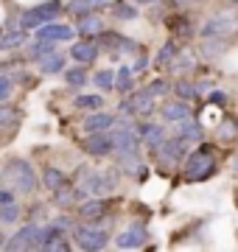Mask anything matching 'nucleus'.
<instances>
[{
  "label": "nucleus",
  "mask_w": 238,
  "mask_h": 252,
  "mask_svg": "<svg viewBox=\"0 0 238 252\" xmlns=\"http://www.w3.org/2000/svg\"><path fill=\"white\" fill-rule=\"evenodd\" d=\"M3 177H6V182H9L17 193H34V188H37V174H34V168H31V162L23 160V157L6 160Z\"/></svg>",
  "instance_id": "nucleus-1"
},
{
  "label": "nucleus",
  "mask_w": 238,
  "mask_h": 252,
  "mask_svg": "<svg viewBox=\"0 0 238 252\" xmlns=\"http://www.w3.org/2000/svg\"><path fill=\"white\" fill-rule=\"evenodd\" d=\"M202 36L205 39H213V42H221V45H230L238 36V14H233V11H219L213 20L205 23Z\"/></svg>",
  "instance_id": "nucleus-2"
},
{
  "label": "nucleus",
  "mask_w": 238,
  "mask_h": 252,
  "mask_svg": "<svg viewBox=\"0 0 238 252\" xmlns=\"http://www.w3.org/2000/svg\"><path fill=\"white\" fill-rule=\"evenodd\" d=\"M182 168H185V180L202 182L216 171V157H213L208 149H196V152H191L188 157H185Z\"/></svg>",
  "instance_id": "nucleus-3"
},
{
  "label": "nucleus",
  "mask_w": 238,
  "mask_h": 252,
  "mask_svg": "<svg viewBox=\"0 0 238 252\" xmlns=\"http://www.w3.org/2000/svg\"><path fill=\"white\" fill-rule=\"evenodd\" d=\"M59 11H62V3L59 0H48V3H39L34 9H28L20 23H23V28H39L45 20H54Z\"/></svg>",
  "instance_id": "nucleus-4"
},
{
  "label": "nucleus",
  "mask_w": 238,
  "mask_h": 252,
  "mask_svg": "<svg viewBox=\"0 0 238 252\" xmlns=\"http://www.w3.org/2000/svg\"><path fill=\"white\" fill-rule=\"evenodd\" d=\"M73 238H76V244H79L82 250H90V252L104 250V247H107V233H104L101 227H92V224L76 227V230H73Z\"/></svg>",
  "instance_id": "nucleus-5"
},
{
  "label": "nucleus",
  "mask_w": 238,
  "mask_h": 252,
  "mask_svg": "<svg viewBox=\"0 0 238 252\" xmlns=\"http://www.w3.org/2000/svg\"><path fill=\"white\" fill-rule=\"evenodd\" d=\"M82 146H84V152L92 154V157H107L115 149V137L107 135V132H90V137Z\"/></svg>",
  "instance_id": "nucleus-6"
},
{
  "label": "nucleus",
  "mask_w": 238,
  "mask_h": 252,
  "mask_svg": "<svg viewBox=\"0 0 238 252\" xmlns=\"http://www.w3.org/2000/svg\"><path fill=\"white\" fill-rule=\"evenodd\" d=\"M146 224H140V221H135V224H129L126 230H120V235L115 238V244H118L120 250H135V247H143L146 244Z\"/></svg>",
  "instance_id": "nucleus-7"
},
{
  "label": "nucleus",
  "mask_w": 238,
  "mask_h": 252,
  "mask_svg": "<svg viewBox=\"0 0 238 252\" xmlns=\"http://www.w3.org/2000/svg\"><path fill=\"white\" fill-rule=\"evenodd\" d=\"M39 235H42L39 227L28 224L17 235H11L9 241H6V250H31V247H39Z\"/></svg>",
  "instance_id": "nucleus-8"
},
{
  "label": "nucleus",
  "mask_w": 238,
  "mask_h": 252,
  "mask_svg": "<svg viewBox=\"0 0 238 252\" xmlns=\"http://www.w3.org/2000/svg\"><path fill=\"white\" fill-rule=\"evenodd\" d=\"M34 36L37 39H51V42H67V39H73V28L64 26V23H48V26H39Z\"/></svg>",
  "instance_id": "nucleus-9"
},
{
  "label": "nucleus",
  "mask_w": 238,
  "mask_h": 252,
  "mask_svg": "<svg viewBox=\"0 0 238 252\" xmlns=\"http://www.w3.org/2000/svg\"><path fill=\"white\" fill-rule=\"evenodd\" d=\"M157 154H160V160L163 162H171V165H177V162L185 157V140L182 137H177V140H171V143H160L157 146Z\"/></svg>",
  "instance_id": "nucleus-10"
},
{
  "label": "nucleus",
  "mask_w": 238,
  "mask_h": 252,
  "mask_svg": "<svg viewBox=\"0 0 238 252\" xmlns=\"http://www.w3.org/2000/svg\"><path fill=\"white\" fill-rule=\"evenodd\" d=\"M110 3L112 0H70V3H67V11L76 14V17H84V14H92V11L110 6Z\"/></svg>",
  "instance_id": "nucleus-11"
},
{
  "label": "nucleus",
  "mask_w": 238,
  "mask_h": 252,
  "mask_svg": "<svg viewBox=\"0 0 238 252\" xmlns=\"http://www.w3.org/2000/svg\"><path fill=\"white\" fill-rule=\"evenodd\" d=\"M163 118L168 121V124H179V121H185V118H191V107L185 104V101H171V104H163Z\"/></svg>",
  "instance_id": "nucleus-12"
},
{
  "label": "nucleus",
  "mask_w": 238,
  "mask_h": 252,
  "mask_svg": "<svg viewBox=\"0 0 238 252\" xmlns=\"http://www.w3.org/2000/svg\"><path fill=\"white\" fill-rule=\"evenodd\" d=\"M115 124V118L110 115V112H92V115H87V121H84V132H107L110 126Z\"/></svg>",
  "instance_id": "nucleus-13"
},
{
  "label": "nucleus",
  "mask_w": 238,
  "mask_h": 252,
  "mask_svg": "<svg viewBox=\"0 0 238 252\" xmlns=\"http://www.w3.org/2000/svg\"><path fill=\"white\" fill-rule=\"evenodd\" d=\"M115 188V180H112L110 174H90V180L84 185V190H90V193H110Z\"/></svg>",
  "instance_id": "nucleus-14"
},
{
  "label": "nucleus",
  "mask_w": 238,
  "mask_h": 252,
  "mask_svg": "<svg viewBox=\"0 0 238 252\" xmlns=\"http://www.w3.org/2000/svg\"><path fill=\"white\" fill-rule=\"evenodd\" d=\"M70 56L76 59V64H90L95 56H98V45L95 42H76Z\"/></svg>",
  "instance_id": "nucleus-15"
},
{
  "label": "nucleus",
  "mask_w": 238,
  "mask_h": 252,
  "mask_svg": "<svg viewBox=\"0 0 238 252\" xmlns=\"http://www.w3.org/2000/svg\"><path fill=\"white\" fill-rule=\"evenodd\" d=\"M104 213H107V202L104 199H90V202L79 205V216H84V219H98Z\"/></svg>",
  "instance_id": "nucleus-16"
},
{
  "label": "nucleus",
  "mask_w": 238,
  "mask_h": 252,
  "mask_svg": "<svg viewBox=\"0 0 238 252\" xmlns=\"http://www.w3.org/2000/svg\"><path fill=\"white\" fill-rule=\"evenodd\" d=\"M140 137L146 140V146H160L163 143V126L160 124H143L140 126Z\"/></svg>",
  "instance_id": "nucleus-17"
},
{
  "label": "nucleus",
  "mask_w": 238,
  "mask_h": 252,
  "mask_svg": "<svg viewBox=\"0 0 238 252\" xmlns=\"http://www.w3.org/2000/svg\"><path fill=\"white\" fill-rule=\"evenodd\" d=\"M98 36H101V45L110 48V51H123V48H132V42H129V39H123L120 34H112V31H107V34L101 31Z\"/></svg>",
  "instance_id": "nucleus-18"
},
{
  "label": "nucleus",
  "mask_w": 238,
  "mask_h": 252,
  "mask_svg": "<svg viewBox=\"0 0 238 252\" xmlns=\"http://www.w3.org/2000/svg\"><path fill=\"white\" fill-rule=\"evenodd\" d=\"M39 67L42 73H62L64 70V56L62 54H48L39 59Z\"/></svg>",
  "instance_id": "nucleus-19"
},
{
  "label": "nucleus",
  "mask_w": 238,
  "mask_h": 252,
  "mask_svg": "<svg viewBox=\"0 0 238 252\" xmlns=\"http://www.w3.org/2000/svg\"><path fill=\"white\" fill-rule=\"evenodd\" d=\"M179 137L182 140H202V126L185 118V121H179Z\"/></svg>",
  "instance_id": "nucleus-20"
},
{
  "label": "nucleus",
  "mask_w": 238,
  "mask_h": 252,
  "mask_svg": "<svg viewBox=\"0 0 238 252\" xmlns=\"http://www.w3.org/2000/svg\"><path fill=\"white\" fill-rule=\"evenodd\" d=\"M79 34H101V20L92 14L79 17Z\"/></svg>",
  "instance_id": "nucleus-21"
},
{
  "label": "nucleus",
  "mask_w": 238,
  "mask_h": 252,
  "mask_svg": "<svg viewBox=\"0 0 238 252\" xmlns=\"http://www.w3.org/2000/svg\"><path fill=\"white\" fill-rule=\"evenodd\" d=\"M92 81H95L98 90H110V87H115V73L112 70H98L95 76H92Z\"/></svg>",
  "instance_id": "nucleus-22"
},
{
  "label": "nucleus",
  "mask_w": 238,
  "mask_h": 252,
  "mask_svg": "<svg viewBox=\"0 0 238 252\" xmlns=\"http://www.w3.org/2000/svg\"><path fill=\"white\" fill-rule=\"evenodd\" d=\"M45 185H48V190L62 188V185H64L62 171H59V168H45Z\"/></svg>",
  "instance_id": "nucleus-23"
},
{
  "label": "nucleus",
  "mask_w": 238,
  "mask_h": 252,
  "mask_svg": "<svg viewBox=\"0 0 238 252\" xmlns=\"http://www.w3.org/2000/svg\"><path fill=\"white\" fill-rule=\"evenodd\" d=\"M17 216H20L17 202H3L0 205V221H17Z\"/></svg>",
  "instance_id": "nucleus-24"
},
{
  "label": "nucleus",
  "mask_w": 238,
  "mask_h": 252,
  "mask_svg": "<svg viewBox=\"0 0 238 252\" xmlns=\"http://www.w3.org/2000/svg\"><path fill=\"white\" fill-rule=\"evenodd\" d=\"M64 79H67V84H70V87H82L84 81H87V76H84L82 64H79V67H73V70L64 73Z\"/></svg>",
  "instance_id": "nucleus-25"
},
{
  "label": "nucleus",
  "mask_w": 238,
  "mask_h": 252,
  "mask_svg": "<svg viewBox=\"0 0 238 252\" xmlns=\"http://www.w3.org/2000/svg\"><path fill=\"white\" fill-rule=\"evenodd\" d=\"M76 107L79 109H101V95H79Z\"/></svg>",
  "instance_id": "nucleus-26"
},
{
  "label": "nucleus",
  "mask_w": 238,
  "mask_h": 252,
  "mask_svg": "<svg viewBox=\"0 0 238 252\" xmlns=\"http://www.w3.org/2000/svg\"><path fill=\"white\" fill-rule=\"evenodd\" d=\"M115 17L118 20H135L138 11H135V6H129V3H115Z\"/></svg>",
  "instance_id": "nucleus-27"
},
{
  "label": "nucleus",
  "mask_w": 238,
  "mask_h": 252,
  "mask_svg": "<svg viewBox=\"0 0 238 252\" xmlns=\"http://www.w3.org/2000/svg\"><path fill=\"white\" fill-rule=\"evenodd\" d=\"M129 67H120V73H118V79H115V87H118L120 93H129L132 90V79H129Z\"/></svg>",
  "instance_id": "nucleus-28"
},
{
  "label": "nucleus",
  "mask_w": 238,
  "mask_h": 252,
  "mask_svg": "<svg viewBox=\"0 0 238 252\" xmlns=\"http://www.w3.org/2000/svg\"><path fill=\"white\" fill-rule=\"evenodd\" d=\"M174 90H177V95H179V98H185V101L196 95V87H193L191 81H177V87H174Z\"/></svg>",
  "instance_id": "nucleus-29"
},
{
  "label": "nucleus",
  "mask_w": 238,
  "mask_h": 252,
  "mask_svg": "<svg viewBox=\"0 0 238 252\" xmlns=\"http://www.w3.org/2000/svg\"><path fill=\"white\" fill-rule=\"evenodd\" d=\"M23 39H26V34H23V31H11V34L0 36V45H3V48H14V45H20Z\"/></svg>",
  "instance_id": "nucleus-30"
},
{
  "label": "nucleus",
  "mask_w": 238,
  "mask_h": 252,
  "mask_svg": "<svg viewBox=\"0 0 238 252\" xmlns=\"http://www.w3.org/2000/svg\"><path fill=\"white\" fill-rule=\"evenodd\" d=\"M174 54H177V48L168 42V45H163V51H160V59H157V64H168L171 59H174Z\"/></svg>",
  "instance_id": "nucleus-31"
},
{
  "label": "nucleus",
  "mask_w": 238,
  "mask_h": 252,
  "mask_svg": "<svg viewBox=\"0 0 238 252\" xmlns=\"http://www.w3.org/2000/svg\"><path fill=\"white\" fill-rule=\"evenodd\" d=\"M11 95V79L9 76H0V104Z\"/></svg>",
  "instance_id": "nucleus-32"
},
{
  "label": "nucleus",
  "mask_w": 238,
  "mask_h": 252,
  "mask_svg": "<svg viewBox=\"0 0 238 252\" xmlns=\"http://www.w3.org/2000/svg\"><path fill=\"white\" fill-rule=\"evenodd\" d=\"M146 90L151 93V95H160V93L168 90V81H165V79H157V81H151V84H149Z\"/></svg>",
  "instance_id": "nucleus-33"
},
{
  "label": "nucleus",
  "mask_w": 238,
  "mask_h": 252,
  "mask_svg": "<svg viewBox=\"0 0 238 252\" xmlns=\"http://www.w3.org/2000/svg\"><path fill=\"white\" fill-rule=\"evenodd\" d=\"M210 104L221 107V104H224V93H210Z\"/></svg>",
  "instance_id": "nucleus-34"
},
{
  "label": "nucleus",
  "mask_w": 238,
  "mask_h": 252,
  "mask_svg": "<svg viewBox=\"0 0 238 252\" xmlns=\"http://www.w3.org/2000/svg\"><path fill=\"white\" fill-rule=\"evenodd\" d=\"M174 3H179V6H191V3H199V0H174Z\"/></svg>",
  "instance_id": "nucleus-35"
},
{
  "label": "nucleus",
  "mask_w": 238,
  "mask_h": 252,
  "mask_svg": "<svg viewBox=\"0 0 238 252\" xmlns=\"http://www.w3.org/2000/svg\"><path fill=\"white\" fill-rule=\"evenodd\" d=\"M140 3H154V0H140Z\"/></svg>",
  "instance_id": "nucleus-36"
},
{
  "label": "nucleus",
  "mask_w": 238,
  "mask_h": 252,
  "mask_svg": "<svg viewBox=\"0 0 238 252\" xmlns=\"http://www.w3.org/2000/svg\"><path fill=\"white\" fill-rule=\"evenodd\" d=\"M0 247H6V244H3V241H0Z\"/></svg>",
  "instance_id": "nucleus-37"
},
{
  "label": "nucleus",
  "mask_w": 238,
  "mask_h": 252,
  "mask_svg": "<svg viewBox=\"0 0 238 252\" xmlns=\"http://www.w3.org/2000/svg\"><path fill=\"white\" fill-rule=\"evenodd\" d=\"M236 168H238V162H236Z\"/></svg>",
  "instance_id": "nucleus-38"
},
{
  "label": "nucleus",
  "mask_w": 238,
  "mask_h": 252,
  "mask_svg": "<svg viewBox=\"0 0 238 252\" xmlns=\"http://www.w3.org/2000/svg\"><path fill=\"white\" fill-rule=\"evenodd\" d=\"M0 36H3V34H0Z\"/></svg>",
  "instance_id": "nucleus-39"
}]
</instances>
